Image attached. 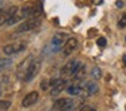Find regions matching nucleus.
Instances as JSON below:
<instances>
[{
  "mask_svg": "<svg viewBox=\"0 0 126 111\" xmlns=\"http://www.w3.org/2000/svg\"><path fill=\"white\" fill-rule=\"evenodd\" d=\"M91 75H92V77L95 79V80L100 79V77H102V70H100V68H98V66L92 68V70H91Z\"/></svg>",
  "mask_w": 126,
  "mask_h": 111,
  "instance_id": "nucleus-17",
  "label": "nucleus"
},
{
  "mask_svg": "<svg viewBox=\"0 0 126 111\" xmlns=\"http://www.w3.org/2000/svg\"><path fill=\"white\" fill-rule=\"evenodd\" d=\"M77 48V39L75 37H71L68 38V39L65 41V43H64L63 46V54L64 56H69V54L73 53V50H76Z\"/></svg>",
  "mask_w": 126,
  "mask_h": 111,
  "instance_id": "nucleus-7",
  "label": "nucleus"
},
{
  "mask_svg": "<svg viewBox=\"0 0 126 111\" xmlns=\"http://www.w3.org/2000/svg\"><path fill=\"white\" fill-rule=\"evenodd\" d=\"M27 48V42L26 41H19V42H12L10 45H6L3 48V51L7 56H12V54H18L20 51H23Z\"/></svg>",
  "mask_w": 126,
  "mask_h": 111,
  "instance_id": "nucleus-2",
  "label": "nucleus"
},
{
  "mask_svg": "<svg viewBox=\"0 0 126 111\" xmlns=\"http://www.w3.org/2000/svg\"><path fill=\"white\" fill-rule=\"evenodd\" d=\"M106 43H107V41H106V38H104V37L98 38V46H100V48H104V46H106Z\"/></svg>",
  "mask_w": 126,
  "mask_h": 111,
  "instance_id": "nucleus-22",
  "label": "nucleus"
},
{
  "mask_svg": "<svg viewBox=\"0 0 126 111\" xmlns=\"http://www.w3.org/2000/svg\"><path fill=\"white\" fill-rule=\"evenodd\" d=\"M39 68H41V61H39L38 58H34V61L31 62V65H30V68H29L23 81H31L37 76V73L39 72Z\"/></svg>",
  "mask_w": 126,
  "mask_h": 111,
  "instance_id": "nucleus-5",
  "label": "nucleus"
},
{
  "mask_svg": "<svg viewBox=\"0 0 126 111\" xmlns=\"http://www.w3.org/2000/svg\"><path fill=\"white\" fill-rule=\"evenodd\" d=\"M34 58H35L34 56H27V57H26V58L19 64V66H18V69H16V76H18V79H20V80H25V76H26V73H27L29 68H30L31 62L34 61Z\"/></svg>",
  "mask_w": 126,
  "mask_h": 111,
  "instance_id": "nucleus-3",
  "label": "nucleus"
},
{
  "mask_svg": "<svg viewBox=\"0 0 126 111\" xmlns=\"http://www.w3.org/2000/svg\"><path fill=\"white\" fill-rule=\"evenodd\" d=\"M37 102H38V92L33 91V92L27 94L25 97H23V100H22V107L29 108V107H31L33 104H35Z\"/></svg>",
  "mask_w": 126,
  "mask_h": 111,
  "instance_id": "nucleus-8",
  "label": "nucleus"
},
{
  "mask_svg": "<svg viewBox=\"0 0 126 111\" xmlns=\"http://www.w3.org/2000/svg\"><path fill=\"white\" fill-rule=\"evenodd\" d=\"M12 64V60L11 58H0V72L3 69H6L7 66Z\"/></svg>",
  "mask_w": 126,
  "mask_h": 111,
  "instance_id": "nucleus-16",
  "label": "nucleus"
},
{
  "mask_svg": "<svg viewBox=\"0 0 126 111\" xmlns=\"http://www.w3.org/2000/svg\"><path fill=\"white\" fill-rule=\"evenodd\" d=\"M81 87L85 91V95H88V96L98 92V85H96L95 83H92V81H88V83H85L84 85H81Z\"/></svg>",
  "mask_w": 126,
  "mask_h": 111,
  "instance_id": "nucleus-11",
  "label": "nucleus"
},
{
  "mask_svg": "<svg viewBox=\"0 0 126 111\" xmlns=\"http://www.w3.org/2000/svg\"><path fill=\"white\" fill-rule=\"evenodd\" d=\"M6 84H7V77H0V96L3 95L4 92V88H6Z\"/></svg>",
  "mask_w": 126,
  "mask_h": 111,
  "instance_id": "nucleus-19",
  "label": "nucleus"
},
{
  "mask_svg": "<svg viewBox=\"0 0 126 111\" xmlns=\"http://www.w3.org/2000/svg\"><path fill=\"white\" fill-rule=\"evenodd\" d=\"M81 65L83 64L80 61H77V60H72V61H69L68 64H65V66L61 69V75L63 76H73L75 73H76V70L79 69Z\"/></svg>",
  "mask_w": 126,
  "mask_h": 111,
  "instance_id": "nucleus-4",
  "label": "nucleus"
},
{
  "mask_svg": "<svg viewBox=\"0 0 126 111\" xmlns=\"http://www.w3.org/2000/svg\"><path fill=\"white\" fill-rule=\"evenodd\" d=\"M123 64L126 65V56H123Z\"/></svg>",
  "mask_w": 126,
  "mask_h": 111,
  "instance_id": "nucleus-26",
  "label": "nucleus"
},
{
  "mask_svg": "<svg viewBox=\"0 0 126 111\" xmlns=\"http://www.w3.org/2000/svg\"><path fill=\"white\" fill-rule=\"evenodd\" d=\"M118 26L119 27H126V14H123V15L121 16L119 22H118Z\"/></svg>",
  "mask_w": 126,
  "mask_h": 111,
  "instance_id": "nucleus-20",
  "label": "nucleus"
},
{
  "mask_svg": "<svg viewBox=\"0 0 126 111\" xmlns=\"http://www.w3.org/2000/svg\"><path fill=\"white\" fill-rule=\"evenodd\" d=\"M80 111H96L95 108L92 107V106H88V104H83L81 107H80Z\"/></svg>",
  "mask_w": 126,
  "mask_h": 111,
  "instance_id": "nucleus-21",
  "label": "nucleus"
},
{
  "mask_svg": "<svg viewBox=\"0 0 126 111\" xmlns=\"http://www.w3.org/2000/svg\"><path fill=\"white\" fill-rule=\"evenodd\" d=\"M79 104H80V103L77 102V100H72V99H71L65 106H64L63 108H61L60 111H75V110L77 108V106H79Z\"/></svg>",
  "mask_w": 126,
  "mask_h": 111,
  "instance_id": "nucleus-12",
  "label": "nucleus"
},
{
  "mask_svg": "<svg viewBox=\"0 0 126 111\" xmlns=\"http://www.w3.org/2000/svg\"><path fill=\"white\" fill-rule=\"evenodd\" d=\"M18 11H19L18 7H11V8H8V10L0 11V26H1V24H7V22H8L14 15H16Z\"/></svg>",
  "mask_w": 126,
  "mask_h": 111,
  "instance_id": "nucleus-6",
  "label": "nucleus"
},
{
  "mask_svg": "<svg viewBox=\"0 0 126 111\" xmlns=\"http://www.w3.org/2000/svg\"><path fill=\"white\" fill-rule=\"evenodd\" d=\"M64 43H65V34L57 32V34H54V37L52 38L50 45H52V49L56 51V50H58L61 46H64Z\"/></svg>",
  "mask_w": 126,
  "mask_h": 111,
  "instance_id": "nucleus-9",
  "label": "nucleus"
},
{
  "mask_svg": "<svg viewBox=\"0 0 126 111\" xmlns=\"http://www.w3.org/2000/svg\"><path fill=\"white\" fill-rule=\"evenodd\" d=\"M66 91H68V94L72 95V96H79L83 91V87L81 85H69L68 88H66Z\"/></svg>",
  "mask_w": 126,
  "mask_h": 111,
  "instance_id": "nucleus-13",
  "label": "nucleus"
},
{
  "mask_svg": "<svg viewBox=\"0 0 126 111\" xmlns=\"http://www.w3.org/2000/svg\"><path fill=\"white\" fill-rule=\"evenodd\" d=\"M85 73H87V69H85L84 65H81V66L76 70V73L73 75V79H75V80H83L84 76H85Z\"/></svg>",
  "mask_w": 126,
  "mask_h": 111,
  "instance_id": "nucleus-15",
  "label": "nucleus"
},
{
  "mask_svg": "<svg viewBox=\"0 0 126 111\" xmlns=\"http://www.w3.org/2000/svg\"><path fill=\"white\" fill-rule=\"evenodd\" d=\"M41 26V19L39 18H31L29 20H25L23 23H20L16 29V34H23L27 31H33V30L38 29Z\"/></svg>",
  "mask_w": 126,
  "mask_h": 111,
  "instance_id": "nucleus-1",
  "label": "nucleus"
},
{
  "mask_svg": "<svg viewBox=\"0 0 126 111\" xmlns=\"http://www.w3.org/2000/svg\"><path fill=\"white\" fill-rule=\"evenodd\" d=\"M117 7H122V1H117Z\"/></svg>",
  "mask_w": 126,
  "mask_h": 111,
  "instance_id": "nucleus-25",
  "label": "nucleus"
},
{
  "mask_svg": "<svg viewBox=\"0 0 126 111\" xmlns=\"http://www.w3.org/2000/svg\"><path fill=\"white\" fill-rule=\"evenodd\" d=\"M47 87H49V83H47V80H42L41 81V89H47Z\"/></svg>",
  "mask_w": 126,
  "mask_h": 111,
  "instance_id": "nucleus-23",
  "label": "nucleus"
},
{
  "mask_svg": "<svg viewBox=\"0 0 126 111\" xmlns=\"http://www.w3.org/2000/svg\"><path fill=\"white\" fill-rule=\"evenodd\" d=\"M65 85H66V83H65V80H64V79H57V81H56V83L52 85L50 95H52V96H57V95H60L61 92L65 89Z\"/></svg>",
  "mask_w": 126,
  "mask_h": 111,
  "instance_id": "nucleus-10",
  "label": "nucleus"
},
{
  "mask_svg": "<svg viewBox=\"0 0 126 111\" xmlns=\"http://www.w3.org/2000/svg\"><path fill=\"white\" fill-rule=\"evenodd\" d=\"M11 107V102L10 100H0V111H6Z\"/></svg>",
  "mask_w": 126,
  "mask_h": 111,
  "instance_id": "nucleus-18",
  "label": "nucleus"
},
{
  "mask_svg": "<svg viewBox=\"0 0 126 111\" xmlns=\"http://www.w3.org/2000/svg\"><path fill=\"white\" fill-rule=\"evenodd\" d=\"M102 1H103V0H92V3H94V4H100Z\"/></svg>",
  "mask_w": 126,
  "mask_h": 111,
  "instance_id": "nucleus-24",
  "label": "nucleus"
},
{
  "mask_svg": "<svg viewBox=\"0 0 126 111\" xmlns=\"http://www.w3.org/2000/svg\"><path fill=\"white\" fill-rule=\"evenodd\" d=\"M69 100H71V99H68V97H61V99H57V100H54V103H53V107H54L56 110H61V108H63L64 106L69 102Z\"/></svg>",
  "mask_w": 126,
  "mask_h": 111,
  "instance_id": "nucleus-14",
  "label": "nucleus"
}]
</instances>
